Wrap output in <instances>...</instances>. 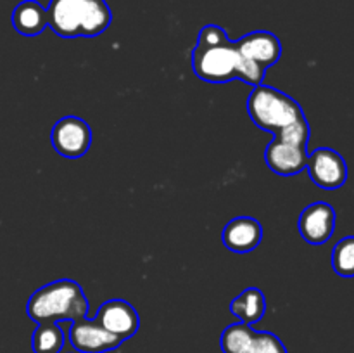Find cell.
<instances>
[{"mask_svg":"<svg viewBox=\"0 0 354 353\" xmlns=\"http://www.w3.org/2000/svg\"><path fill=\"white\" fill-rule=\"evenodd\" d=\"M47 21L57 37L90 38L111 26L113 12L106 0H50Z\"/></svg>","mask_w":354,"mask_h":353,"instance_id":"6da1fadb","label":"cell"},{"mask_svg":"<svg viewBox=\"0 0 354 353\" xmlns=\"http://www.w3.org/2000/svg\"><path fill=\"white\" fill-rule=\"evenodd\" d=\"M26 314L37 324L75 322L88 317V300L76 280L59 279L45 284L31 294Z\"/></svg>","mask_w":354,"mask_h":353,"instance_id":"7a4b0ae2","label":"cell"},{"mask_svg":"<svg viewBox=\"0 0 354 353\" xmlns=\"http://www.w3.org/2000/svg\"><path fill=\"white\" fill-rule=\"evenodd\" d=\"M248 113L256 127L273 135L282 128L304 120V111L301 104L282 90L268 85H256L248 99Z\"/></svg>","mask_w":354,"mask_h":353,"instance_id":"3957f363","label":"cell"},{"mask_svg":"<svg viewBox=\"0 0 354 353\" xmlns=\"http://www.w3.org/2000/svg\"><path fill=\"white\" fill-rule=\"evenodd\" d=\"M241 52L235 42H228L216 47H201L196 45L192 52L194 73L207 83H228L237 80Z\"/></svg>","mask_w":354,"mask_h":353,"instance_id":"277c9868","label":"cell"},{"mask_svg":"<svg viewBox=\"0 0 354 353\" xmlns=\"http://www.w3.org/2000/svg\"><path fill=\"white\" fill-rule=\"evenodd\" d=\"M50 141L55 151L64 158H82L92 145V128L83 118L64 116L52 128Z\"/></svg>","mask_w":354,"mask_h":353,"instance_id":"5b68a950","label":"cell"},{"mask_svg":"<svg viewBox=\"0 0 354 353\" xmlns=\"http://www.w3.org/2000/svg\"><path fill=\"white\" fill-rule=\"evenodd\" d=\"M306 170L318 187L327 190L341 189L348 180V165L335 149L318 147L308 154Z\"/></svg>","mask_w":354,"mask_h":353,"instance_id":"8992f818","label":"cell"},{"mask_svg":"<svg viewBox=\"0 0 354 353\" xmlns=\"http://www.w3.org/2000/svg\"><path fill=\"white\" fill-rule=\"evenodd\" d=\"M69 343L80 353H107L120 348L123 339L106 331L95 318L85 317L71 322Z\"/></svg>","mask_w":354,"mask_h":353,"instance_id":"52a82bcc","label":"cell"},{"mask_svg":"<svg viewBox=\"0 0 354 353\" xmlns=\"http://www.w3.org/2000/svg\"><path fill=\"white\" fill-rule=\"evenodd\" d=\"M335 218L337 215H335L332 204L325 203V201H317V203L310 204L301 211L299 220H297L301 237L308 244H325L334 235Z\"/></svg>","mask_w":354,"mask_h":353,"instance_id":"ba28073f","label":"cell"},{"mask_svg":"<svg viewBox=\"0 0 354 353\" xmlns=\"http://www.w3.org/2000/svg\"><path fill=\"white\" fill-rule=\"evenodd\" d=\"M95 320L111 334L127 341L135 336L140 327L138 311L124 300H109L100 305Z\"/></svg>","mask_w":354,"mask_h":353,"instance_id":"9c48e42d","label":"cell"},{"mask_svg":"<svg viewBox=\"0 0 354 353\" xmlns=\"http://www.w3.org/2000/svg\"><path fill=\"white\" fill-rule=\"evenodd\" d=\"M235 47L245 59L256 62L265 69L277 64L282 55V44H280L279 37L272 31L265 30L244 35L241 40L235 42Z\"/></svg>","mask_w":354,"mask_h":353,"instance_id":"30bf717a","label":"cell"},{"mask_svg":"<svg viewBox=\"0 0 354 353\" xmlns=\"http://www.w3.org/2000/svg\"><path fill=\"white\" fill-rule=\"evenodd\" d=\"M265 161L272 172L282 176H292L306 170L308 149L273 138L265 151Z\"/></svg>","mask_w":354,"mask_h":353,"instance_id":"8fae6325","label":"cell"},{"mask_svg":"<svg viewBox=\"0 0 354 353\" xmlns=\"http://www.w3.org/2000/svg\"><path fill=\"white\" fill-rule=\"evenodd\" d=\"M221 237H223L225 248L244 255V253L254 251L261 244L263 227L256 218L237 217L225 225Z\"/></svg>","mask_w":354,"mask_h":353,"instance_id":"7c38bea8","label":"cell"},{"mask_svg":"<svg viewBox=\"0 0 354 353\" xmlns=\"http://www.w3.org/2000/svg\"><path fill=\"white\" fill-rule=\"evenodd\" d=\"M12 26L24 37H37L48 26L47 9L37 0H23L12 10Z\"/></svg>","mask_w":354,"mask_h":353,"instance_id":"4fadbf2b","label":"cell"},{"mask_svg":"<svg viewBox=\"0 0 354 353\" xmlns=\"http://www.w3.org/2000/svg\"><path fill=\"white\" fill-rule=\"evenodd\" d=\"M230 311L244 324H256L265 317L266 298L258 287H248L239 296H235L230 303Z\"/></svg>","mask_w":354,"mask_h":353,"instance_id":"5bb4252c","label":"cell"},{"mask_svg":"<svg viewBox=\"0 0 354 353\" xmlns=\"http://www.w3.org/2000/svg\"><path fill=\"white\" fill-rule=\"evenodd\" d=\"M66 336L61 322H44L38 324L31 338L33 353H61L64 348Z\"/></svg>","mask_w":354,"mask_h":353,"instance_id":"9a60e30c","label":"cell"},{"mask_svg":"<svg viewBox=\"0 0 354 353\" xmlns=\"http://www.w3.org/2000/svg\"><path fill=\"white\" fill-rule=\"evenodd\" d=\"M256 331L249 324L237 322L221 332L220 346L223 353H245L254 339Z\"/></svg>","mask_w":354,"mask_h":353,"instance_id":"2e32d148","label":"cell"},{"mask_svg":"<svg viewBox=\"0 0 354 353\" xmlns=\"http://www.w3.org/2000/svg\"><path fill=\"white\" fill-rule=\"evenodd\" d=\"M332 269L339 277H354V235L341 239L332 251Z\"/></svg>","mask_w":354,"mask_h":353,"instance_id":"e0dca14e","label":"cell"},{"mask_svg":"<svg viewBox=\"0 0 354 353\" xmlns=\"http://www.w3.org/2000/svg\"><path fill=\"white\" fill-rule=\"evenodd\" d=\"M245 353H289L287 352L286 345L280 341L279 336L273 332L259 331L254 334L251 346L248 348Z\"/></svg>","mask_w":354,"mask_h":353,"instance_id":"ac0fdd59","label":"cell"},{"mask_svg":"<svg viewBox=\"0 0 354 353\" xmlns=\"http://www.w3.org/2000/svg\"><path fill=\"white\" fill-rule=\"evenodd\" d=\"M310 134H311L310 123H308V120L304 118V120H299V121H296V123L289 125V127L282 128L279 134H275V137L280 138V141H283V142H289V144L301 145V147H308V142H310Z\"/></svg>","mask_w":354,"mask_h":353,"instance_id":"d6986e66","label":"cell"},{"mask_svg":"<svg viewBox=\"0 0 354 353\" xmlns=\"http://www.w3.org/2000/svg\"><path fill=\"white\" fill-rule=\"evenodd\" d=\"M265 73H266L265 68L258 66L256 62L249 61V59H245L244 55L241 54V64H239L237 80H242V82L256 87L263 83V80H265Z\"/></svg>","mask_w":354,"mask_h":353,"instance_id":"ffe728a7","label":"cell"},{"mask_svg":"<svg viewBox=\"0 0 354 353\" xmlns=\"http://www.w3.org/2000/svg\"><path fill=\"white\" fill-rule=\"evenodd\" d=\"M228 42L232 40L228 38L227 31L218 24H207L199 31V37H197V45L201 47H216V45H225Z\"/></svg>","mask_w":354,"mask_h":353,"instance_id":"44dd1931","label":"cell"}]
</instances>
